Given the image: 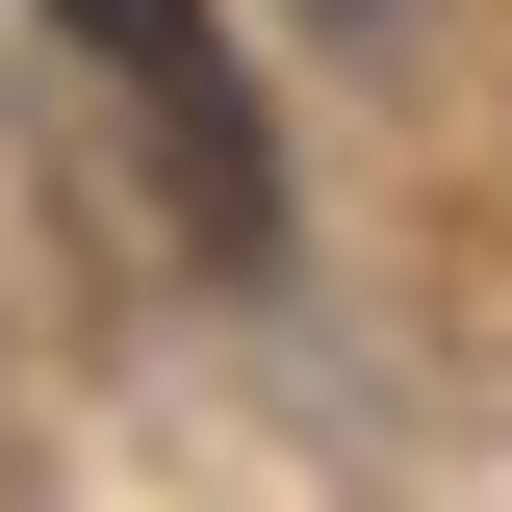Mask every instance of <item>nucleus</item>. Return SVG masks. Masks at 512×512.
<instances>
[{
  "mask_svg": "<svg viewBox=\"0 0 512 512\" xmlns=\"http://www.w3.org/2000/svg\"><path fill=\"white\" fill-rule=\"evenodd\" d=\"M26 26H52L77 77H103L128 128H154V180H180V231L231 256H282V128H256V77H231V26H205V0H26Z\"/></svg>",
  "mask_w": 512,
  "mask_h": 512,
  "instance_id": "1",
  "label": "nucleus"
},
{
  "mask_svg": "<svg viewBox=\"0 0 512 512\" xmlns=\"http://www.w3.org/2000/svg\"><path fill=\"white\" fill-rule=\"evenodd\" d=\"M308 26H384V0H308Z\"/></svg>",
  "mask_w": 512,
  "mask_h": 512,
  "instance_id": "2",
  "label": "nucleus"
}]
</instances>
